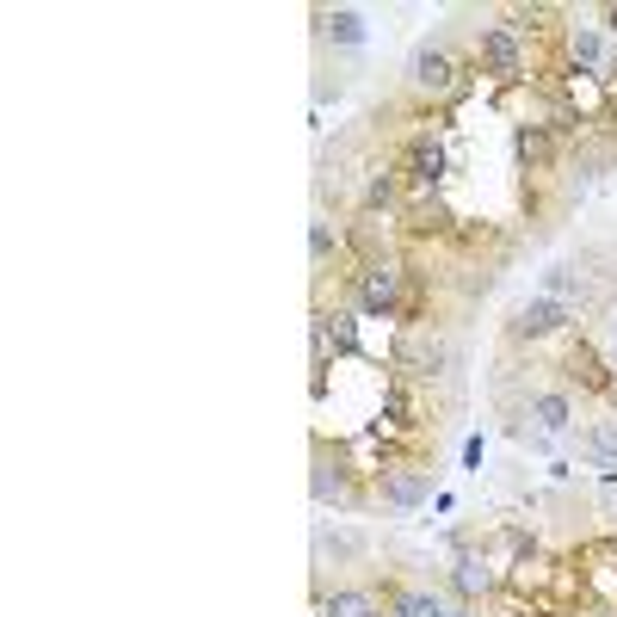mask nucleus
Listing matches in <instances>:
<instances>
[{
	"mask_svg": "<svg viewBox=\"0 0 617 617\" xmlns=\"http://www.w3.org/2000/svg\"><path fill=\"white\" fill-rule=\"evenodd\" d=\"M408 303H414V266L402 253L352 272V309L365 321H408Z\"/></svg>",
	"mask_w": 617,
	"mask_h": 617,
	"instance_id": "f257e3e1",
	"label": "nucleus"
},
{
	"mask_svg": "<svg viewBox=\"0 0 617 617\" xmlns=\"http://www.w3.org/2000/svg\"><path fill=\"white\" fill-rule=\"evenodd\" d=\"M476 62H482L488 81H500V93L543 81V68H537V56H531V38H525V31H513L506 19H500V25H476Z\"/></svg>",
	"mask_w": 617,
	"mask_h": 617,
	"instance_id": "f03ea898",
	"label": "nucleus"
},
{
	"mask_svg": "<svg viewBox=\"0 0 617 617\" xmlns=\"http://www.w3.org/2000/svg\"><path fill=\"white\" fill-rule=\"evenodd\" d=\"M469 75L476 68L469 62H457L451 56V44H414L408 50V68H402V81H408V93L414 99H432V105H445V99H463L469 93Z\"/></svg>",
	"mask_w": 617,
	"mask_h": 617,
	"instance_id": "7ed1b4c3",
	"label": "nucleus"
},
{
	"mask_svg": "<svg viewBox=\"0 0 617 617\" xmlns=\"http://www.w3.org/2000/svg\"><path fill=\"white\" fill-rule=\"evenodd\" d=\"M402 192H408V204H439L445 198V186H451V155H445V142L432 136V130H414L408 142H402Z\"/></svg>",
	"mask_w": 617,
	"mask_h": 617,
	"instance_id": "20e7f679",
	"label": "nucleus"
},
{
	"mask_svg": "<svg viewBox=\"0 0 617 617\" xmlns=\"http://www.w3.org/2000/svg\"><path fill=\"white\" fill-rule=\"evenodd\" d=\"M568 334H580V309L543 297V290L525 297L513 309V321H506V340H513V346H543V340H568Z\"/></svg>",
	"mask_w": 617,
	"mask_h": 617,
	"instance_id": "39448f33",
	"label": "nucleus"
},
{
	"mask_svg": "<svg viewBox=\"0 0 617 617\" xmlns=\"http://www.w3.org/2000/svg\"><path fill=\"white\" fill-rule=\"evenodd\" d=\"M389 365L402 377H414V383H432V377L451 371V340L432 328V321H414V328H402V340H395Z\"/></svg>",
	"mask_w": 617,
	"mask_h": 617,
	"instance_id": "423d86ee",
	"label": "nucleus"
},
{
	"mask_svg": "<svg viewBox=\"0 0 617 617\" xmlns=\"http://www.w3.org/2000/svg\"><path fill=\"white\" fill-rule=\"evenodd\" d=\"M513 432H519V439H531V445L568 439V432H574V395H568V383H556V389H531L525 408H519V420H513Z\"/></svg>",
	"mask_w": 617,
	"mask_h": 617,
	"instance_id": "0eeeda50",
	"label": "nucleus"
},
{
	"mask_svg": "<svg viewBox=\"0 0 617 617\" xmlns=\"http://www.w3.org/2000/svg\"><path fill=\"white\" fill-rule=\"evenodd\" d=\"M451 587H457L463 605H482V599H500V593H506V580H500V562H494L488 550H457Z\"/></svg>",
	"mask_w": 617,
	"mask_h": 617,
	"instance_id": "6e6552de",
	"label": "nucleus"
},
{
	"mask_svg": "<svg viewBox=\"0 0 617 617\" xmlns=\"http://www.w3.org/2000/svg\"><path fill=\"white\" fill-rule=\"evenodd\" d=\"M580 580H587V599L617 611V537H593V543H580Z\"/></svg>",
	"mask_w": 617,
	"mask_h": 617,
	"instance_id": "1a4fd4ad",
	"label": "nucleus"
},
{
	"mask_svg": "<svg viewBox=\"0 0 617 617\" xmlns=\"http://www.w3.org/2000/svg\"><path fill=\"white\" fill-rule=\"evenodd\" d=\"M371 500L395 506V513H414L420 500H432V469H426V463H395V469H383V476L371 482Z\"/></svg>",
	"mask_w": 617,
	"mask_h": 617,
	"instance_id": "9d476101",
	"label": "nucleus"
},
{
	"mask_svg": "<svg viewBox=\"0 0 617 617\" xmlns=\"http://www.w3.org/2000/svg\"><path fill=\"white\" fill-rule=\"evenodd\" d=\"M315 617H389V599H377L371 587H334L315 593Z\"/></svg>",
	"mask_w": 617,
	"mask_h": 617,
	"instance_id": "9b49d317",
	"label": "nucleus"
},
{
	"mask_svg": "<svg viewBox=\"0 0 617 617\" xmlns=\"http://www.w3.org/2000/svg\"><path fill=\"white\" fill-rule=\"evenodd\" d=\"M315 31L328 44H340V50H358L365 44V13L358 7H315Z\"/></svg>",
	"mask_w": 617,
	"mask_h": 617,
	"instance_id": "f8f14e48",
	"label": "nucleus"
},
{
	"mask_svg": "<svg viewBox=\"0 0 617 617\" xmlns=\"http://www.w3.org/2000/svg\"><path fill=\"white\" fill-rule=\"evenodd\" d=\"M389 611L395 617H445L451 599L432 593V587H389Z\"/></svg>",
	"mask_w": 617,
	"mask_h": 617,
	"instance_id": "ddd939ff",
	"label": "nucleus"
},
{
	"mask_svg": "<svg viewBox=\"0 0 617 617\" xmlns=\"http://www.w3.org/2000/svg\"><path fill=\"white\" fill-rule=\"evenodd\" d=\"M580 451H587L599 469H617V414H605V420H593L587 432H580Z\"/></svg>",
	"mask_w": 617,
	"mask_h": 617,
	"instance_id": "4468645a",
	"label": "nucleus"
},
{
	"mask_svg": "<svg viewBox=\"0 0 617 617\" xmlns=\"http://www.w3.org/2000/svg\"><path fill=\"white\" fill-rule=\"evenodd\" d=\"M543 297H556V303H574V309H580V297H587V278H580L574 266H550V272H543Z\"/></svg>",
	"mask_w": 617,
	"mask_h": 617,
	"instance_id": "2eb2a0df",
	"label": "nucleus"
},
{
	"mask_svg": "<svg viewBox=\"0 0 617 617\" xmlns=\"http://www.w3.org/2000/svg\"><path fill=\"white\" fill-rule=\"evenodd\" d=\"M340 229L328 223V216H315V223H309V260H315V272H328V253H340Z\"/></svg>",
	"mask_w": 617,
	"mask_h": 617,
	"instance_id": "dca6fc26",
	"label": "nucleus"
},
{
	"mask_svg": "<svg viewBox=\"0 0 617 617\" xmlns=\"http://www.w3.org/2000/svg\"><path fill=\"white\" fill-rule=\"evenodd\" d=\"M463 469H482V439H463Z\"/></svg>",
	"mask_w": 617,
	"mask_h": 617,
	"instance_id": "f3484780",
	"label": "nucleus"
},
{
	"mask_svg": "<svg viewBox=\"0 0 617 617\" xmlns=\"http://www.w3.org/2000/svg\"><path fill=\"white\" fill-rule=\"evenodd\" d=\"M445 617H476V605H463V599H451V611Z\"/></svg>",
	"mask_w": 617,
	"mask_h": 617,
	"instance_id": "a211bd4d",
	"label": "nucleus"
}]
</instances>
